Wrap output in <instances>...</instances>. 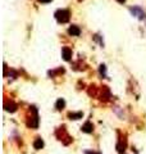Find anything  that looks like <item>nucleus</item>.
Listing matches in <instances>:
<instances>
[{
    "mask_svg": "<svg viewBox=\"0 0 146 154\" xmlns=\"http://www.w3.org/2000/svg\"><path fill=\"white\" fill-rule=\"evenodd\" d=\"M55 18L60 23H67L69 21V12L67 9H60L55 13Z\"/></svg>",
    "mask_w": 146,
    "mask_h": 154,
    "instance_id": "f257e3e1",
    "label": "nucleus"
},
{
    "mask_svg": "<svg viewBox=\"0 0 146 154\" xmlns=\"http://www.w3.org/2000/svg\"><path fill=\"white\" fill-rule=\"evenodd\" d=\"M68 33L72 35V36H80L81 30H80L78 26H71L69 27V30H68Z\"/></svg>",
    "mask_w": 146,
    "mask_h": 154,
    "instance_id": "f03ea898",
    "label": "nucleus"
},
{
    "mask_svg": "<svg viewBox=\"0 0 146 154\" xmlns=\"http://www.w3.org/2000/svg\"><path fill=\"white\" fill-rule=\"evenodd\" d=\"M61 55H63L64 60H71V57H72V50L69 48H63L61 50Z\"/></svg>",
    "mask_w": 146,
    "mask_h": 154,
    "instance_id": "7ed1b4c3",
    "label": "nucleus"
},
{
    "mask_svg": "<svg viewBox=\"0 0 146 154\" xmlns=\"http://www.w3.org/2000/svg\"><path fill=\"white\" fill-rule=\"evenodd\" d=\"M131 12H132V14H134V15L137 14L138 18H141V19L145 18V13L140 9V8H131Z\"/></svg>",
    "mask_w": 146,
    "mask_h": 154,
    "instance_id": "20e7f679",
    "label": "nucleus"
},
{
    "mask_svg": "<svg viewBox=\"0 0 146 154\" xmlns=\"http://www.w3.org/2000/svg\"><path fill=\"white\" fill-rule=\"evenodd\" d=\"M92 130H94V126H92L91 122H86V123H85V125L82 126V131H83V132H86V134L92 132Z\"/></svg>",
    "mask_w": 146,
    "mask_h": 154,
    "instance_id": "39448f33",
    "label": "nucleus"
},
{
    "mask_svg": "<svg viewBox=\"0 0 146 154\" xmlns=\"http://www.w3.org/2000/svg\"><path fill=\"white\" fill-rule=\"evenodd\" d=\"M42 146H44V141H42L40 137L36 139V140H35V142H33V148H35V149H37V150H40V149L42 148Z\"/></svg>",
    "mask_w": 146,
    "mask_h": 154,
    "instance_id": "423d86ee",
    "label": "nucleus"
},
{
    "mask_svg": "<svg viewBox=\"0 0 146 154\" xmlns=\"http://www.w3.org/2000/svg\"><path fill=\"white\" fill-rule=\"evenodd\" d=\"M5 109H7L8 112H15V109H17V105H15L13 102L7 103V104H5Z\"/></svg>",
    "mask_w": 146,
    "mask_h": 154,
    "instance_id": "0eeeda50",
    "label": "nucleus"
},
{
    "mask_svg": "<svg viewBox=\"0 0 146 154\" xmlns=\"http://www.w3.org/2000/svg\"><path fill=\"white\" fill-rule=\"evenodd\" d=\"M64 107H65V102L63 99H59L56 102V104H55V108L58 110H61V109H64Z\"/></svg>",
    "mask_w": 146,
    "mask_h": 154,
    "instance_id": "6e6552de",
    "label": "nucleus"
},
{
    "mask_svg": "<svg viewBox=\"0 0 146 154\" xmlns=\"http://www.w3.org/2000/svg\"><path fill=\"white\" fill-rule=\"evenodd\" d=\"M82 112H77V113H69L68 114V117L71 118V119H80V118H82Z\"/></svg>",
    "mask_w": 146,
    "mask_h": 154,
    "instance_id": "1a4fd4ad",
    "label": "nucleus"
},
{
    "mask_svg": "<svg viewBox=\"0 0 146 154\" xmlns=\"http://www.w3.org/2000/svg\"><path fill=\"white\" fill-rule=\"evenodd\" d=\"M105 71H106V69H105V65H100V73H101V75H104V76H105Z\"/></svg>",
    "mask_w": 146,
    "mask_h": 154,
    "instance_id": "9d476101",
    "label": "nucleus"
},
{
    "mask_svg": "<svg viewBox=\"0 0 146 154\" xmlns=\"http://www.w3.org/2000/svg\"><path fill=\"white\" fill-rule=\"evenodd\" d=\"M38 1H40V3H50L51 0H38Z\"/></svg>",
    "mask_w": 146,
    "mask_h": 154,
    "instance_id": "9b49d317",
    "label": "nucleus"
},
{
    "mask_svg": "<svg viewBox=\"0 0 146 154\" xmlns=\"http://www.w3.org/2000/svg\"><path fill=\"white\" fill-rule=\"evenodd\" d=\"M117 1H118V3H121V4H123V3L126 1V0H117Z\"/></svg>",
    "mask_w": 146,
    "mask_h": 154,
    "instance_id": "f8f14e48",
    "label": "nucleus"
}]
</instances>
